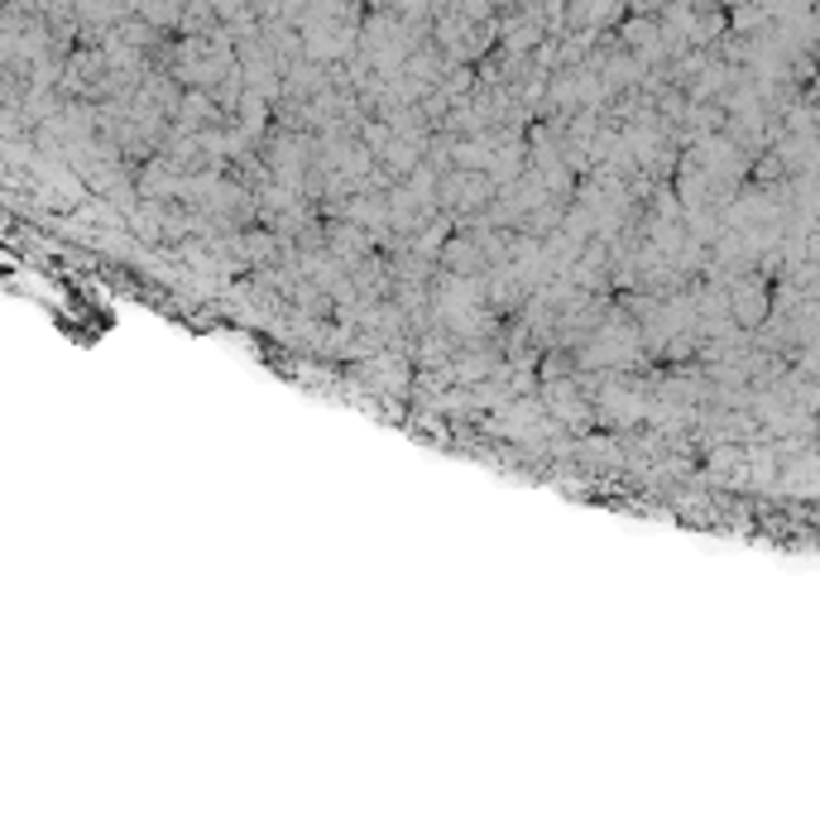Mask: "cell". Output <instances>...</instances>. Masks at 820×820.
Masks as SVG:
<instances>
[{"mask_svg": "<svg viewBox=\"0 0 820 820\" xmlns=\"http://www.w3.org/2000/svg\"><path fill=\"white\" fill-rule=\"evenodd\" d=\"M724 302H730V322H739V326H763L773 312V298H768V284L763 279H739L734 293H724Z\"/></svg>", "mask_w": 820, "mask_h": 820, "instance_id": "cell-1", "label": "cell"}, {"mask_svg": "<svg viewBox=\"0 0 820 820\" xmlns=\"http://www.w3.org/2000/svg\"><path fill=\"white\" fill-rule=\"evenodd\" d=\"M436 259L446 264L452 274H475L485 264V255H480V241L475 235H456V241H442V250H436Z\"/></svg>", "mask_w": 820, "mask_h": 820, "instance_id": "cell-2", "label": "cell"}, {"mask_svg": "<svg viewBox=\"0 0 820 820\" xmlns=\"http://www.w3.org/2000/svg\"><path fill=\"white\" fill-rule=\"evenodd\" d=\"M144 15L158 30H168V24H178V0H144Z\"/></svg>", "mask_w": 820, "mask_h": 820, "instance_id": "cell-3", "label": "cell"}]
</instances>
